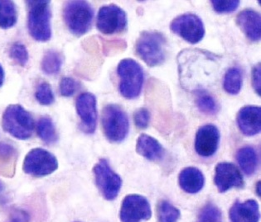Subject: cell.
Returning <instances> with one entry per match:
<instances>
[{"label":"cell","instance_id":"7a4b0ae2","mask_svg":"<svg viewBox=\"0 0 261 222\" xmlns=\"http://www.w3.org/2000/svg\"><path fill=\"white\" fill-rule=\"evenodd\" d=\"M135 51L148 66H161L166 59V38L160 31H142L136 41Z\"/></svg>","mask_w":261,"mask_h":222},{"label":"cell","instance_id":"836d02e7","mask_svg":"<svg viewBox=\"0 0 261 222\" xmlns=\"http://www.w3.org/2000/svg\"><path fill=\"white\" fill-rule=\"evenodd\" d=\"M251 80L254 90L258 96H261V67L259 63L253 67Z\"/></svg>","mask_w":261,"mask_h":222},{"label":"cell","instance_id":"3957f363","mask_svg":"<svg viewBox=\"0 0 261 222\" xmlns=\"http://www.w3.org/2000/svg\"><path fill=\"white\" fill-rule=\"evenodd\" d=\"M35 122L29 111L19 104L9 105L3 114L2 128L14 138L26 141L31 138Z\"/></svg>","mask_w":261,"mask_h":222},{"label":"cell","instance_id":"484cf974","mask_svg":"<svg viewBox=\"0 0 261 222\" xmlns=\"http://www.w3.org/2000/svg\"><path fill=\"white\" fill-rule=\"evenodd\" d=\"M179 210L165 200L160 201L158 205V218L160 222H177L179 220Z\"/></svg>","mask_w":261,"mask_h":222},{"label":"cell","instance_id":"f546056e","mask_svg":"<svg viewBox=\"0 0 261 222\" xmlns=\"http://www.w3.org/2000/svg\"><path fill=\"white\" fill-rule=\"evenodd\" d=\"M214 11L219 13H229L236 11L239 8V0H213L211 1Z\"/></svg>","mask_w":261,"mask_h":222},{"label":"cell","instance_id":"d590c367","mask_svg":"<svg viewBox=\"0 0 261 222\" xmlns=\"http://www.w3.org/2000/svg\"><path fill=\"white\" fill-rule=\"evenodd\" d=\"M5 75L4 68H3V66L0 64V88L2 87L4 82H5Z\"/></svg>","mask_w":261,"mask_h":222},{"label":"cell","instance_id":"8992f818","mask_svg":"<svg viewBox=\"0 0 261 222\" xmlns=\"http://www.w3.org/2000/svg\"><path fill=\"white\" fill-rule=\"evenodd\" d=\"M101 124L105 136L111 143H120L126 139L129 121L126 112L120 106H106L102 111Z\"/></svg>","mask_w":261,"mask_h":222},{"label":"cell","instance_id":"6da1fadb","mask_svg":"<svg viewBox=\"0 0 261 222\" xmlns=\"http://www.w3.org/2000/svg\"><path fill=\"white\" fill-rule=\"evenodd\" d=\"M28 7V29L37 42H48L51 38V2L47 0L26 1Z\"/></svg>","mask_w":261,"mask_h":222},{"label":"cell","instance_id":"7c38bea8","mask_svg":"<svg viewBox=\"0 0 261 222\" xmlns=\"http://www.w3.org/2000/svg\"><path fill=\"white\" fill-rule=\"evenodd\" d=\"M75 109L81 119V128L87 134H93L97 125V102L91 92H83L75 102Z\"/></svg>","mask_w":261,"mask_h":222},{"label":"cell","instance_id":"1f68e13d","mask_svg":"<svg viewBox=\"0 0 261 222\" xmlns=\"http://www.w3.org/2000/svg\"><path fill=\"white\" fill-rule=\"evenodd\" d=\"M151 114L145 108H139L134 113V121L139 129H146L150 121Z\"/></svg>","mask_w":261,"mask_h":222},{"label":"cell","instance_id":"603a6c76","mask_svg":"<svg viewBox=\"0 0 261 222\" xmlns=\"http://www.w3.org/2000/svg\"><path fill=\"white\" fill-rule=\"evenodd\" d=\"M38 137L44 143L53 145L58 142V134L54 121L47 116L41 117L37 125Z\"/></svg>","mask_w":261,"mask_h":222},{"label":"cell","instance_id":"f1b7e54d","mask_svg":"<svg viewBox=\"0 0 261 222\" xmlns=\"http://www.w3.org/2000/svg\"><path fill=\"white\" fill-rule=\"evenodd\" d=\"M35 98L41 105L49 106L55 102L53 88L47 82H42L38 85L36 90Z\"/></svg>","mask_w":261,"mask_h":222},{"label":"cell","instance_id":"d6986e66","mask_svg":"<svg viewBox=\"0 0 261 222\" xmlns=\"http://www.w3.org/2000/svg\"><path fill=\"white\" fill-rule=\"evenodd\" d=\"M178 183L181 189L186 192L187 194H195L202 189L205 178L199 169L188 167L180 172Z\"/></svg>","mask_w":261,"mask_h":222},{"label":"cell","instance_id":"d6a6232c","mask_svg":"<svg viewBox=\"0 0 261 222\" xmlns=\"http://www.w3.org/2000/svg\"><path fill=\"white\" fill-rule=\"evenodd\" d=\"M17 156V150L13 145L0 142V163H9Z\"/></svg>","mask_w":261,"mask_h":222},{"label":"cell","instance_id":"8fae6325","mask_svg":"<svg viewBox=\"0 0 261 222\" xmlns=\"http://www.w3.org/2000/svg\"><path fill=\"white\" fill-rule=\"evenodd\" d=\"M151 216V206L146 198L130 194L124 198L120 212L122 222H141L149 220Z\"/></svg>","mask_w":261,"mask_h":222},{"label":"cell","instance_id":"52a82bcc","mask_svg":"<svg viewBox=\"0 0 261 222\" xmlns=\"http://www.w3.org/2000/svg\"><path fill=\"white\" fill-rule=\"evenodd\" d=\"M58 169V161L54 154L42 148H34L25 157L22 170L36 178L48 176Z\"/></svg>","mask_w":261,"mask_h":222},{"label":"cell","instance_id":"ffe728a7","mask_svg":"<svg viewBox=\"0 0 261 222\" xmlns=\"http://www.w3.org/2000/svg\"><path fill=\"white\" fill-rule=\"evenodd\" d=\"M237 161L242 171L248 176H251L258 168L259 155L254 147L246 145L237 151Z\"/></svg>","mask_w":261,"mask_h":222},{"label":"cell","instance_id":"5bb4252c","mask_svg":"<svg viewBox=\"0 0 261 222\" xmlns=\"http://www.w3.org/2000/svg\"><path fill=\"white\" fill-rule=\"evenodd\" d=\"M214 183L219 193H225L233 187H243L244 178L234 164L221 162L216 166Z\"/></svg>","mask_w":261,"mask_h":222},{"label":"cell","instance_id":"83f0119b","mask_svg":"<svg viewBox=\"0 0 261 222\" xmlns=\"http://www.w3.org/2000/svg\"><path fill=\"white\" fill-rule=\"evenodd\" d=\"M9 55L15 63L22 67L26 66L29 62V54L27 47L19 42L12 45L9 48Z\"/></svg>","mask_w":261,"mask_h":222},{"label":"cell","instance_id":"cb8c5ba5","mask_svg":"<svg viewBox=\"0 0 261 222\" xmlns=\"http://www.w3.org/2000/svg\"><path fill=\"white\" fill-rule=\"evenodd\" d=\"M243 84V75L241 69L231 67L224 76L223 88L227 93L237 95L241 92Z\"/></svg>","mask_w":261,"mask_h":222},{"label":"cell","instance_id":"4fadbf2b","mask_svg":"<svg viewBox=\"0 0 261 222\" xmlns=\"http://www.w3.org/2000/svg\"><path fill=\"white\" fill-rule=\"evenodd\" d=\"M219 129L213 124L201 125L195 137V150L199 156L210 158L217 153L219 147Z\"/></svg>","mask_w":261,"mask_h":222},{"label":"cell","instance_id":"4dcf8cb0","mask_svg":"<svg viewBox=\"0 0 261 222\" xmlns=\"http://www.w3.org/2000/svg\"><path fill=\"white\" fill-rule=\"evenodd\" d=\"M79 88V83L71 77L62 78L60 83V93L63 97H71Z\"/></svg>","mask_w":261,"mask_h":222},{"label":"cell","instance_id":"ac0fdd59","mask_svg":"<svg viewBox=\"0 0 261 222\" xmlns=\"http://www.w3.org/2000/svg\"><path fill=\"white\" fill-rule=\"evenodd\" d=\"M136 151L140 155L150 161H161L165 153L160 141L147 134H141L137 139Z\"/></svg>","mask_w":261,"mask_h":222},{"label":"cell","instance_id":"8d00e7d4","mask_svg":"<svg viewBox=\"0 0 261 222\" xmlns=\"http://www.w3.org/2000/svg\"><path fill=\"white\" fill-rule=\"evenodd\" d=\"M256 190L258 196H260V181H259L258 183H257Z\"/></svg>","mask_w":261,"mask_h":222},{"label":"cell","instance_id":"4316f807","mask_svg":"<svg viewBox=\"0 0 261 222\" xmlns=\"http://www.w3.org/2000/svg\"><path fill=\"white\" fill-rule=\"evenodd\" d=\"M197 222H222L221 210L213 203H207L201 208Z\"/></svg>","mask_w":261,"mask_h":222},{"label":"cell","instance_id":"e575fe53","mask_svg":"<svg viewBox=\"0 0 261 222\" xmlns=\"http://www.w3.org/2000/svg\"><path fill=\"white\" fill-rule=\"evenodd\" d=\"M11 222H29L30 216L27 211L22 209H14L10 215Z\"/></svg>","mask_w":261,"mask_h":222},{"label":"cell","instance_id":"277c9868","mask_svg":"<svg viewBox=\"0 0 261 222\" xmlns=\"http://www.w3.org/2000/svg\"><path fill=\"white\" fill-rule=\"evenodd\" d=\"M63 18L69 31L76 37H82L92 26L93 8L87 1H68L63 7Z\"/></svg>","mask_w":261,"mask_h":222},{"label":"cell","instance_id":"e0dca14e","mask_svg":"<svg viewBox=\"0 0 261 222\" xmlns=\"http://www.w3.org/2000/svg\"><path fill=\"white\" fill-rule=\"evenodd\" d=\"M230 222H259V208L256 201L236 202L230 210Z\"/></svg>","mask_w":261,"mask_h":222},{"label":"cell","instance_id":"d4e9b609","mask_svg":"<svg viewBox=\"0 0 261 222\" xmlns=\"http://www.w3.org/2000/svg\"><path fill=\"white\" fill-rule=\"evenodd\" d=\"M196 104L197 108L204 114H217L219 111V106L213 95L203 89H198L196 92Z\"/></svg>","mask_w":261,"mask_h":222},{"label":"cell","instance_id":"9c48e42d","mask_svg":"<svg viewBox=\"0 0 261 222\" xmlns=\"http://www.w3.org/2000/svg\"><path fill=\"white\" fill-rule=\"evenodd\" d=\"M170 29L191 44H197L205 36L203 22L194 13H184L177 16L171 22Z\"/></svg>","mask_w":261,"mask_h":222},{"label":"cell","instance_id":"44dd1931","mask_svg":"<svg viewBox=\"0 0 261 222\" xmlns=\"http://www.w3.org/2000/svg\"><path fill=\"white\" fill-rule=\"evenodd\" d=\"M62 65L63 56L62 54L55 50H48L42 57L41 69L45 75H56L60 72Z\"/></svg>","mask_w":261,"mask_h":222},{"label":"cell","instance_id":"5b68a950","mask_svg":"<svg viewBox=\"0 0 261 222\" xmlns=\"http://www.w3.org/2000/svg\"><path fill=\"white\" fill-rule=\"evenodd\" d=\"M118 76L120 78L119 91L127 99H137L141 93L144 81V72L135 59H122L117 67Z\"/></svg>","mask_w":261,"mask_h":222},{"label":"cell","instance_id":"9a60e30c","mask_svg":"<svg viewBox=\"0 0 261 222\" xmlns=\"http://www.w3.org/2000/svg\"><path fill=\"white\" fill-rule=\"evenodd\" d=\"M261 108L258 106H245L237 113V122L240 131L246 137L259 134L261 129Z\"/></svg>","mask_w":261,"mask_h":222},{"label":"cell","instance_id":"7402d4cb","mask_svg":"<svg viewBox=\"0 0 261 222\" xmlns=\"http://www.w3.org/2000/svg\"><path fill=\"white\" fill-rule=\"evenodd\" d=\"M18 22V11L15 4L9 0H0V27L9 29Z\"/></svg>","mask_w":261,"mask_h":222},{"label":"cell","instance_id":"ba28073f","mask_svg":"<svg viewBox=\"0 0 261 222\" xmlns=\"http://www.w3.org/2000/svg\"><path fill=\"white\" fill-rule=\"evenodd\" d=\"M93 173L95 184L102 196L107 201L115 200L121 189L122 179L120 175L111 169L106 158H100L94 166Z\"/></svg>","mask_w":261,"mask_h":222},{"label":"cell","instance_id":"30bf717a","mask_svg":"<svg viewBox=\"0 0 261 222\" xmlns=\"http://www.w3.org/2000/svg\"><path fill=\"white\" fill-rule=\"evenodd\" d=\"M127 15L124 10L116 5H105L98 13L96 26L100 33L112 35L126 29Z\"/></svg>","mask_w":261,"mask_h":222},{"label":"cell","instance_id":"2e32d148","mask_svg":"<svg viewBox=\"0 0 261 222\" xmlns=\"http://www.w3.org/2000/svg\"><path fill=\"white\" fill-rule=\"evenodd\" d=\"M237 26L250 41L259 42L261 38V17L253 9H245L237 16Z\"/></svg>","mask_w":261,"mask_h":222},{"label":"cell","instance_id":"74e56055","mask_svg":"<svg viewBox=\"0 0 261 222\" xmlns=\"http://www.w3.org/2000/svg\"><path fill=\"white\" fill-rule=\"evenodd\" d=\"M5 190V185L3 183L2 181L0 180V193H2Z\"/></svg>","mask_w":261,"mask_h":222}]
</instances>
